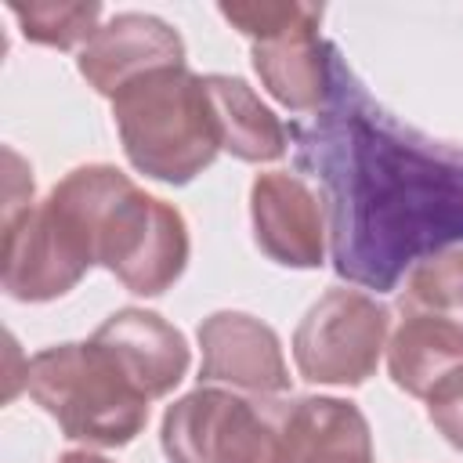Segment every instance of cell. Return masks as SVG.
<instances>
[{"label": "cell", "mask_w": 463, "mask_h": 463, "mask_svg": "<svg viewBox=\"0 0 463 463\" xmlns=\"http://www.w3.org/2000/svg\"><path fill=\"white\" fill-rule=\"evenodd\" d=\"M25 387L76 441L127 445L148 420L145 391L94 340L40 351L25 369Z\"/></svg>", "instance_id": "obj_4"}, {"label": "cell", "mask_w": 463, "mask_h": 463, "mask_svg": "<svg viewBox=\"0 0 463 463\" xmlns=\"http://www.w3.org/2000/svg\"><path fill=\"white\" fill-rule=\"evenodd\" d=\"M163 65H184L181 36L166 22L134 11L98 25V33L87 40L80 54V72L98 94L109 98H116L130 80Z\"/></svg>", "instance_id": "obj_9"}, {"label": "cell", "mask_w": 463, "mask_h": 463, "mask_svg": "<svg viewBox=\"0 0 463 463\" xmlns=\"http://www.w3.org/2000/svg\"><path fill=\"white\" fill-rule=\"evenodd\" d=\"M112 116L127 159L170 184L192 181L221 148L206 83L184 65H163L130 80L112 98Z\"/></svg>", "instance_id": "obj_3"}, {"label": "cell", "mask_w": 463, "mask_h": 463, "mask_svg": "<svg viewBox=\"0 0 463 463\" xmlns=\"http://www.w3.org/2000/svg\"><path fill=\"white\" fill-rule=\"evenodd\" d=\"M213 123L221 134V148L239 159L260 163L279 159L286 152V127L257 101V94L235 76H203Z\"/></svg>", "instance_id": "obj_14"}, {"label": "cell", "mask_w": 463, "mask_h": 463, "mask_svg": "<svg viewBox=\"0 0 463 463\" xmlns=\"http://www.w3.org/2000/svg\"><path fill=\"white\" fill-rule=\"evenodd\" d=\"M398 307L402 315H423L463 329V253H438L416 264Z\"/></svg>", "instance_id": "obj_15"}, {"label": "cell", "mask_w": 463, "mask_h": 463, "mask_svg": "<svg viewBox=\"0 0 463 463\" xmlns=\"http://www.w3.org/2000/svg\"><path fill=\"white\" fill-rule=\"evenodd\" d=\"M253 228L271 260L289 268L322 264V213L297 177L260 174L253 181Z\"/></svg>", "instance_id": "obj_11"}, {"label": "cell", "mask_w": 463, "mask_h": 463, "mask_svg": "<svg viewBox=\"0 0 463 463\" xmlns=\"http://www.w3.org/2000/svg\"><path fill=\"white\" fill-rule=\"evenodd\" d=\"M387 365L402 391L434 402L463 383V329L423 315H402Z\"/></svg>", "instance_id": "obj_13"}, {"label": "cell", "mask_w": 463, "mask_h": 463, "mask_svg": "<svg viewBox=\"0 0 463 463\" xmlns=\"http://www.w3.org/2000/svg\"><path fill=\"white\" fill-rule=\"evenodd\" d=\"M387 311L354 289H329L300 322L293 358L311 383H362L380 362Z\"/></svg>", "instance_id": "obj_7"}, {"label": "cell", "mask_w": 463, "mask_h": 463, "mask_svg": "<svg viewBox=\"0 0 463 463\" xmlns=\"http://www.w3.org/2000/svg\"><path fill=\"white\" fill-rule=\"evenodd\" d=\"M58 463H109V459H101V456H90V452H69V456H61Z\"/></svg>", "instance_id": "obj_18"}, {"label": "cell", "mask_w": 463, "mask_h": 463, "mask_svg": "<svg viewBox=\"0 0 463 463\" xmlns=\"http://www.w3.org/2000/svg\"><path fill=\"white\" fill-rule=\"evenodd\" d=\"M90 340L101 344L127 369V376L145 391V398L166 394L188 369L184 336L152 311H116Z\"/></svg>", "instance_id": "obj_12"}, {"label": "cell", "mask_w": 463, "mask_h": 463, "mask_svg": "<svg viewBox=\"0 0 463 463\" xmlns=\"http://www.w3.org/2000/svg\"><path fill=\"white\" fill-rule=\"evenodd\" d=\"M51 199L69 213L94 264L116 271L130 293H163L188 260L184 221L163 199L134 188L116 166H80Z\"/></svg>", "instance_id": "obj_2"}, {"label": "cell", "mask_w": 463, "mask_h": 463, "mask_svg": "<svg viewBox=\"0 0 463 463\" xmlns=\"http://www.w3.org/2000/svg\"><path fill=\"white\" fill-rule=\"evenodd\" d=\"M427 409H430L434 427H438L456 449H463V383H456L452 391H445V394H438L434 402H427Z\"/></svg>", "instance_id": "obj_17"}, {"label": "cell", "mask_w": 463, "mask_h": 463, "mask_svg": "<svg viewBox=\"0 0 463 463\" xmlns=\"http://www.w3.org/2000/svg\"><path fill=\"white\" fill-rule=\"evenodd\" d=\"M221 14L253 40V69L293 112H318L329 94L336 47L318 36L315 4H221Z\"/></svg>", "instance_id": "obj_5"}, {"label": "cell", "mask_w": 463, "mask_h": 463, "mask_svg": "<svg viewBox=\"0 0 463 463\" xmlns=\"http://www.w3.org/2000/svg\"><path fill=\"white\" fill-rule=\"evenodd\" d=\"M163 449L170 463H271L275 412L253 402L199 387L163 416Z\"/></svg>", "instance_id": "obj_6"}, {"label": "cell", "mask_w": 463, "mask_h": 463, "mask_svg": "<svg viewBox=\"0 0 463 463\" xmlns=\"http://www.w3.org/2000/svg\"><path fill=\"white\" fill-rule=\"evenodd\" d=\"M271 463H376L365 416L340 398H300L275 409Z\"/></svg>", "instance_id": "obj_8"}, {"label": "cell", "mask_w": 463, "mask_h": 463, "mask_svg": "<svg viewBox=\"0 0 463 463\" xmlns=\"http://www.w3.org/2000/svg\"><path fill=\"white\" fill-rule=\"evenodd\" d=\"M203 344V380H228L232 387L257 391V394H279L289 387L286 362L279 351L275 333L239 311L210 315L199 326Z\"/></svg>", "instance_id": "obj_10"}, {"label": "cell", "mask_w": 463, "mask_h": 463, "mask_svg": "<svg viewBox=\"0 0 463 463\" xmlns=\"http://www.w3.org/2000/svg\"><path fill=\"white\" fill-rule=\"evenodd\" d=\"M22 33L47 47H76L98 33V4H11Z\"/></svg>", "instance_id": "obj_16"}, {"label": "cell", "mask_w": 463, "mask_h": 463, "mask_svg": "<svg viewBox=\"0 0 463 463\" xmlns=\"http://www.w3.org/2000/svg\"><path fill=\"white\" fill-rule=\"evenodd\" d=\"M297 166L322 188L340 279L387 293L463 242V148L434 141L369 98L333 54L329 94L311 123H289Z\"/></svg>", "instance_id": "obj_1"}]
</instances>
